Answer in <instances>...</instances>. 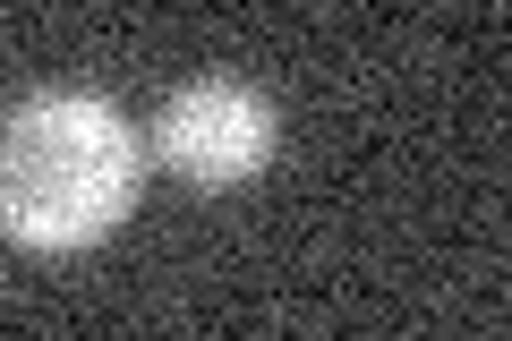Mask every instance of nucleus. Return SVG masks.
<instances>
[{
    "mask_svg": "<svg viewBox=\"0 0 512 341\" xmlns=\"http://www.w3.org/2000/svg\"><path fill=\"white\" fill-rule=\"evenodd\" d=\"M146 145L120 103L43 86L0 120V239L18 248H86L137 205Z\"/></svg>",
    "mask_w": 512,
    "mask_h": 341,
    "instance_id": "1",
    "label": "nucleus"
},
{
    "mask_svg": "<svg viewBox=\"0 0 512 341\" xmlns=\"http://www.w3.org/2000/svg\"><path fill=\"white\" fill-rule=\"evenodd\" d=\"M274 145H282L274 103L256 86H239V77H197V86H180L154 111V154H163L180 180H197V188L256 180V171L274 162Z\"/></svg>",
    "mask_w": 512,
    "mask_h": 341,
    "instance_id": "2",
    "label": "nucleus"
}]
</instances>
